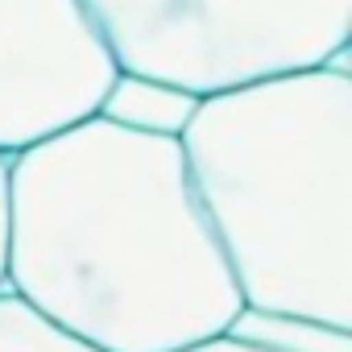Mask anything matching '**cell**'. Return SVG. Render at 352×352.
<instances>
[{
  "label": "cell",
  "mask_w": 352,
  "mask_h": 352,
  "mask_svg": "<svg viewBox=\"0 0 352 352\" xmlns=\"http://www.w3.org/2000/svg\"><path fill=\"white\" fill-rule=\"evenodd\" d=\"M224 336L257 348V352H352V327H336L311 315L245 307L228 319Z\"/></svg>",
  "instance_id": "obj_6"
},
{
  "label": "cell",
  "mask_w": 352,
  "mask_h": 352,
  "mask_svg": "<svg viewBox=\"0 0 352 352\" xmlns=\"http://www.w3.org/2000/svg\"><path fill=\"white\" fill-rule=\"evenodd\" d=\"M120 71L195 96L327 63L352 42V0H83Z\"/></svg>",
  "instance_id": "obj_3"
},
{
  "label": "cell",
  "mask_w": 352,
  "mask_h": 352,
  "mask_svg": "<svg viewBox=\"0 0 352 352\" xmlns=\"http://www.w3.org/2000/svg\"><path fill=\"white\" fill-rule=\"evenodd\" d=\"M9 166H13V157L0 153V290L9 286V224H13V208H9Z\"/></svg>",
  "instance_id": "obj_8"
},
{
  "label": "cell",
  "mask_w": 352,
  "mask_h": 352,
  "mask_svg": "<svg viewBox=\"0 0 352 352\" xmlns=\"http://www.w3.org/2000/svg\"><path fill=\"white\" fill-rule=\"evenodd\" d=\"M199 96L166 83L153 75H137V71H116V79L108 83L96 116L133 129V133H153V137H179L195 112Z\"/></svg>",
  "instance_id": "obj_5"
},
{
  "label": "cell",
  "mask_w": 352,
  "mask_h": 352,
  "mask_svg": "<svg viewBox=\"0 0 352 352\" xmlns=\"http://www.w3.org/2000/svg\"><path fill=\"white\" fill-rule=\"evenodd\" d=\"M183 352H257V348H249V344H241L232 336H212V340H204L195 348H183Z\"/></svg>",
  "instance_id": "obj_9"
},
{
  "label": "cell",
  "mask_w": 352,
  "mask_h": 352,
  "mask_svg": "<svg viewBox=\"0 0 352 352\" xmlns=\"http://www.w3.org/2000/svg\"><path fill=\"white\" fill-rule=\"evenodd\" d=\"M9 208V290L100 352H183L241 311L179 137L87 116L13 153Z\"/></svg>",
  "instance_id": "obj_1"
},
{
  "label": "cell",
  "mask_w": 352,
  "mask_h": 352,
  "mask_svg": "<svg viewBox=\"0 0 352 352\" xmlns=\"http://www.w3.org/2000/svg\"><path fill=\"white\" fill-rule=\"evenodd\" d=\"M116 71L83 0H0V153L96 116Z\"/></svg>",
  "instance_id": "obj_4"
},
{
  "label": "cell",
  "mask_w": 352,
  "mask_h": 352,
  "mask_svg": "<svg viewBox=\"0 0 352 352\" xmlns=\"http://www.w3.org/2000/svg\"><path fill=\"white\" fill-rule=\"evenodd\" d=\"M179 149L241 302L352 327V71L199 96Z\"/></svg>",
  "instance_id": "obj_2"
},
{
  "label": "cell",
  "mask_w": 352,
  "mask_h": 352,
  "mask_svg": "<svg viewBox=\"0 0 352 352\" xmlns=\"http://www.w3.org/2000/svg\"><path fill=\"white\" fill-rule=\"evenodd\" d=\"M0 352H100L87 340L58 327L17 290H0Z\"/></svg>",
  "instance_id": "obj_7"
}]
</instances>
